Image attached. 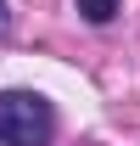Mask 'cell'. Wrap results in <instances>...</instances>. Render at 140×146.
<instances>
[{
  "label": "cell",
  "instance_id": "1",
  "mask_svg": "<svg viewBox=\"0 0 140 146\" xmlns=\"http://www.w3.org/2000/svg\"><path fill=\"white\" fill-rule=\"evenodd\" d=\"M56 107L39 90H0V146H51Z\"/></svg>",
  "mask_w": 140,
  "mask_h": 146
},
{
  "label": "cell",
  "instance_id": "2",
  "mask_svg": "<svg viewBox=\"0 0 140 146\" xmlns=\"http://www.w3.org/2000/svg\"><path fill=\"white\" fill-rule=\"evenodd\" d=\"M73 6H79V17H84V23H95V28H106V23L123 11V0H73Z\"/></svg>",
  "mask_w": 140,
  "mask_h": 146
},
{
  "label": "cell",
  "instance_id": "3",
  "mask_svg": "<svg viewBox=\"0 0 140 146\" xmlns=\"http://www.w3.org/2000/svg\"><path fill=\"white\" fill-rule=\"evenodd\" d=\"M6 28H11V6L0 0V34H6Z\"/></svg>",
  "mask_w": 140,
  "mask_h": 146
}]
</instances>
